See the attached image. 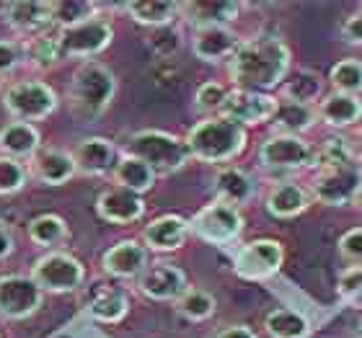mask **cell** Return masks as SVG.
<instances>
[{
	"instance_id": "cell-1",
	"label": "cell",
	"mask_w": 362,
	"mask_h": 338,
	"mask_svg": "<svg viewBox=\"0 0 362 338\" xmlns=\"http://www.w3.org/2000/svg\"><path fill=\"white\" fill-rule=\"evenodd\" d=\"M293 68V52L279 37H254L243 39L233 60L228 62V76L235 88L243 90H267L285 83Z\"/></svg>"
},
{
	"instance_id": "cell-2",
	"label": "cell",
	"mask_w": 362,
	"mask_h": 338,
	"mask_svg": "<svg viewBox=\"0 0 362 338\" xmlns=\"http://www.w3.org/2000/svg\"><path fill=\"white\" fill-rule=\"evenodd\" d=\"M187 150L194 160L202 163H230L246 150L249 143V132L235 124V121L226 119V116H204L202 121H197L194 127L189 129L187 135Z\"/></svg>"
},
{
	"instance_id": "cell-3",
	"label": "cell",
	"mask_w": 362,
	"mask_h": 338,
	"mask_svg": "<svg viewBox=\"0 0 362 338\" xmlns=\"http://www.w3.org/2000/svg\"><path fill=\"white\" fill-rule=\"evenodd\" d=\"M117 93V78L101 62H83L73 73L68 88L70 109L81 119H98L112 106Z\"/></svg>"
},
{
	"instance_id": "cell-4",
	"label": "cell",
	"mask_w": 362,
	"mask_h": 338,
	"mask_svg": "<svg viewBox=\"0 0 362 338\" xmlns=\"http://www.w3.org/2000/svg\"><path fill=\"white\" fill-rule=\"evenodd\" d=\"M124 152L148 163L156 171V176H171L192 160L187 143L163 129H143V132L129 135L124 143Z\"/></svg>"
},
{
	"instance_id": "cell-5",
	"label": "cell",
	"mask_w": 362,
	"mask_h": 338,
	"mask_svg": "<svg viewBox=\"0 0 362 338\" xmlns=\"http://www.w3.org/2000/svg\"><path fill=\"white\" fill-rule=\"evenodd\" d=\"M114 26L106 16H90L76 26L57 29V47L62 60H90L112 44Z\"/></svg>"
},
{
	"instance_id": "cell-6",
	"label": "cell",
	"mask_w": 362,
	"mask_h": 338,
	"mask_svg": "<svg viewBox=\"0 0 362 338\" xmlns=\"http://www.w3.org/2000/svg\"><path fill=\"white\" fill-rule=\"evenodd\" d=\"M3 106L6 111L13 116V121H34L47 119L49 114H54L57 109V93L52 90V85H47L45 80H18L11 83L3 93Z\"/></svg>"
},
{
	"instance_id": "cell-7",
	"label": "cell",
	"mask_w": 362,
	"mask_h": 338,
	"mask_svg": "<svg viewBox=\"0 0 362 338\" xmlns=\"http://www.w3.org/2000/svg\"><path fill=\"white\" fill-rule=\"evenodd\" d=\"M189 233L210 246H230L243 233V215L238 207L215 199L202 207L189 222Z\"/></svg>"
},
{
	"instance_id": "cell-8",
	"label": "cell",
	"mask_w": 362,
	"mask_h": 338,
	"mask_svg": "<svg viewBox=\"0 0 362 338\" xmlns=\"http://www.w3.org/2000/svg\"><path fill=\"white\" fill-rule=\"evenodd\" d=\"M31 279L42 292H76L86 282V266L78 261L76 255L65 253V251H52V253L42 255L34 266H31Z\"/></svg>"
},
{
	"instance_id": "cell-9",
	"label": "cell",
	"mask_w": 362,
	"mask_h": 338,
	"mask_svg": "<svg viewBox=\"0 0 362 338\" xmlns=\"http://www.w3.org/2000/svg\"><path fill=\"white\" fill-rule=\"evenodd\" d=\"M360 186L362 166L360 160H352V163H344V166L318 171L313 183H310V194L324 207H349V204H355Z\"/></svg>"
},
{
	"instance_id": "cell-10",
	"label": "cell",
	"mask_w": 362,
	"mask_h": 338,
	"mask_svg": "<svg viewBox=\"0 0 362 338\" xmlns=\"http://www.w3.org/2000/svg\"><path fill=\"white\" fill-rule=\"evenodd\" d=\"M285 248L272 238H259L235 251L233 271L246 282H267L282 269Z\"/></svg>"
},
{
	"instance_id": "cell-11",
	"label": "cell",
	"mask_w": 362,
	"mask_h": 338,
	"mask_svg": "<svg viewBox=\"0 0 362 338\" xmlns=\"http://www.w3.org/2000/svg\"><path fill=\"white\" fill-rule=\"evenodd\" d=\"M259 163L267 171H303L313 166V147L303 137L272 135L259 145Z\"/></svg>"
},
{
	"instance_id": "cell-12",
	"label": "cell",
	"mask_w": 362,
	"mask_h": 338,
	"mask_svg": "<svg viewBox=\"0 0 362 338\" xmlns=\"http://www.w3.org/2000/svg\"><path fill=\"white\" fill-rule=\"evenodd\" d=\"M274 109H277V98L269 96V93H259V90H243L233 88L228 90L226 104L220 109V116L246 127H259V124H267L274 116Z\"/></svg>"
},
{
	"instance_id": "cell-13",
	"label": "cell",
	"mask_w": 362,
	"mask_h": 338,
	"mask_svg": "<svg viewBox=\"0 0 362 338\" xmlns=\"http://www.w3.org/2000/svg\"><path fill=\"white\" fill-rule=\"evenodd\" d=\"M45 292L34 284L31 277L21 274H6L0 277V315L8 320H23L31 318L42 308Z\"/></svg>"
},
{
	"instance_id": "cell-14",
	"label": "cell",
	"mask_w": 362,
	"mask_h": 338,
	"mask_svg": "<svg viewBox=\"0 0 362 338\" xmlns=\"http://www.w3.org/2000/svg\"><path fill=\"white\" fill-rule=\"evenodd\" d=\"M135 286L148 300L176 302L189 289V279L176 263L158 261V263H148V269L135 279Z\"/></svg>"
},
{
	"instance_id": "cell-15",
	"label": "cell",
	"mask_w": 362,
	"mask_h": 338,
	"mask_svg": "<svg viewBox=\"0 0 362 338\" xmlns=\"http://www.w3.org/2000/svg\"><path fill=\"white\" fill-rule=\"evenodd\" d=\"M6 21L18 37H23L21 42L42 37L49 29H54L52 3H47V0H18V3H8Z\"/></svg>"
},
{
	"instance_id": "cell-16",
	"label": "cell",
	"mask_w": 362,
	"mask_h": 338,
	"mask_svg": "<svg viewBox=\"0 0 362 338\" xmlns=\"http://www.w3.org/2000/svg\"><path fill=\"white\" fill-rule=\"evenodd\" d=\"M241 44L243 39L230 26H204V29H194V37H192V52L197 60L207 65H220V62L228 65Z\"/></svg>"
},
{
	"instance_id": "cell-17",
	"label": "cell",
	"mask_w": 362,
	"mask_h": 338,
	"mask_svg": "<svg viewBox=\"0 0 362 338\" xmlns=\"http://www.w3.org/2000/svg\"><path fill=\"white\" fill-rule=\"evenodd\" d=\"M96 215L112 225H129L145 215V202L140 194L114 186L96 196Z\"/></svg>"
},
{
	"instance_id": "cell-18",
	"label": "cell",
	"mask_w": 362,
	"mask_h": 338,
	"mask_svg": "<svg viewBox=\"0 0 362 338\" xmlns=\"http://www.w3.org/2000/svg\"><path fill=\"white\" fill-rule=\"evenodd\" d=\"M86 310L98 323H119L127 315L129 300L124 289L109 284V282H93L86 292Z\"/></svg>"
},
{
	"instance_id": "cell-19",
	"label": "cell",
	"mask_w": 362,
	"mask_h": 338,
	"mask_svg": "<svg viewBox=\"0 0 362 338\" xmlns=\"http://www.w3.org/2000/svg\"><path fill=\"white\" fill-rule=\"evenodd\" d=\"M101 269L114 279H137L148 269V248L137 241H119L106 251Z\"/></svg>"
},
{
	"instance_id": "cell-20",
	"label": "cell",
	"mask_w": 362,
	"mask_h": 338,
	"mask_svg": "<svg viewBox=\"0 0 362 338\" xmlns=\"http://www.w3.org/2000/svg\"><path fill=\"white\" fill-rule=\"evenodd\" d=\"M73 163L83 176H106L117 163V147L106 137H86L73 150Z\"/></svg>"
},
{
	"instance_id": "cell-21",
	"label": "cell",
	"mask_w": 362,
	"mask_h": 338,
	"mask_svg": "<svg viewBox=\"0 0 362 338\" xmlns=\"http://www.w3.org/2000/svg\"><path fill=\"white\" fill-rule=\"evenodd\" d=\"M189 235V219L179 217V215H163L156 217L151 225H145L143 230V243L145 248L158 251V253H171L184 246Z\"/></svg>"
},
{
	"instance_id": "cell-22",
	"label": "cell",
	"mask_w": 362,
	"mask_h": 338,
	"mask_svg": "<svg viewBox=\"0 0 362 338\" xmlns=\"http://www.w3.org/2000/svg\"><path fill=\"white\" fill-rule=\"evenodd\" d=\"M31 176L45 183V186H62L76 176V163L73 155L65 150H54V147H42V150L29 160Z\"/></svg>"
},
{
	"instance_id": "cell-23",
	"label": "cell",
	"mask_w": 362,
	"mask_h": 338,
	"mask_svg": "<svg viewBox=\"0 0 362 338\" xmlns=\"http://www.w3.org/2000/svg\"><path fill=\"white\" fill-rule=\"evenodd\" d=\"M0 150L8 158L16 160H31L42 150V132L37 124H26V121H8L0 129Z\"/></svg>"
},
{
	"instance_id": "cell-24",
	"label": "cell",
	"mask_w": 362,
	"mask_h": 338,
	"mask_svg": "<svg viewBox=\"0 0 362 338\" xmlns=\"http://www.w3.org/2000/svg\"><path fill=\"white\" fill-rule=\"evenodd\" d=\"M267 212L277 219H293L308 210L310 194L295 181H279L267 194Z\"/></svg>"
},
{
	"instance_id": "cell-25",
	"label": "cell",
	"mask_w": 362,
	"mask_h": 338,
	"mask_svg": "<svg viewBox=\"0 0 362 338\" xmlns=\"http://www.w3.org/2000/svg\"><path fill=\"white\" fill-rule=\"evenodd\" d=\"M318 121H324L334 129L352 127L362 119V101L360 96H347V93H329L316 104Z\"/></svg>"
},
{
	"instance_id": "cell-26",
	"label": "cell",
	"mask_w": 362,
	"mask_h": 338,
	"mask_svg": "<svg viewBox=\"0 0 362 338\" xmlns=\"http://www.w3.org/2000/svg\"><path fill=\"white\" fill-rule=\"evenodd\" d=\"M316 121H318L316 106H305V104L287 101V98H277V109H274V116H272L274 135L303 137L308 129H313Z\"/></svg>"
},
{
	"instance_id": "cell-27",
	"label": "cell",
	"mask_w": 362,
	"mask_h": 338,
	"mask_svg": "<svg viewBox=\"0 0 362 338\" xmlns=\"http://www.w3.org/2000/svg\"><path fill=\"white\" fill-rule=\"evenodd\" d=\"M215 194L220 202L233 204L241 210L243 204H249L257 196V181L241 168L226 166L215 173Z\"/></svg>"
},
{
	"instance_id": "cell-28",
	"label": "cell",
	"mask_w": 362,
	"mask_h": 338,
	"mask_svg": "<svg viewBox=\"0 0 362 338\" xmlns=\"http://www.w3.org/2000/svg\"><path fill=\"white\" fill-rule=\"evenodd\" d=\"M241 3L233 0H207V3H184L181 11L194 29L204 26H230L241 13Z\"/></svg>"
},
{
	"instance_id": "cell-29",
	"label": "cell",
	"mask_w": 362,
	"mask_h": 338,
	"mask_svg": "<svg viewBox=\"0 0 362 338\" xmlns=\"http://www.w3.org/2000/svg\"><path fill=\"white\" fill-rule=\"evenodd\" d=\"M114 173V183L119 188H127L132 194H140L143 196L145 191H151L156 186V171H153L148 163H143L140 158L135 155H127V152H122V158L114 163L112 168Z\"/></svg>"
},
{
	"instance_id": "cell-30",
	"label": "cell",
	"mask_w": 362,
	"mask_h": 338,
	"mask_svg": "<svg viewBox=\"0 0 362 338\" xmlns=\"http://www.w3.org/2000/svg\"><path fill=\"white\" fill-rule=\"evenodd\" d=\"M282 98L295 101V104L316 106L324 98V80L313 70H295L282 83Z\"/></svg>"
},
{
	"instance_id": "cell-31",
	"label": "cell",
	"mask_w": 362,
	"mask_h": 338,
	"mask_svg": "<svg viewBox=\"0 0 362 338\" xmlns=\"http://www.w3.org/2000/svg\"><path fill=\"white\" fill-rule=\"evenodd\" d=\"M124 11L132 16V21L151 26V29H163L174 21L181 6L171 0H145V3L137 0V3H124Z\"/></svg>"
},
{
	"instance_id": "cell-32",
	"label": "cell",
	"mask_w": 362,
	"mask_h": 338,
	"mask_svg": "<svg viewBox=\"0 0 362 338\" xmlns=\"http://www.w3.org/2000/svg\"><path fill=\"white\" fill-rule=\"evenodd\" d=\"M264 328L272 338H308V318L293 308H277L264 318Z\"/></svg>"
},
{
	"instance_id": "cell-33",
	"label": "cell",
	"mask_w": 362,
	"mask_h": 338,
	"mask_svg": "<svg viewBox=\"0 0 362 338\" xmlns=\"http://www.w3.org/2000/svg\"><path fill=\"white\" fill-rule=\"evenodd\" d=\"M29 238L42 248H57L68 241V222L60 215H39L29 222Z\"/></svg>"
},
{
	"instance_id": "cell-34",
	"label": "cell",
	"mask_w": 362,
	"mask_h": 338,
	"mask_svg": "<svg viewBox=\"0 0 362 338\" xmlns=\"http://www.w3.org/2000/svg\"><path fill=\"white\" fill-rule=\"evenodd\" d=\"M357 160V150L349 145V140L344 137H329L321 143V147H313V166L316 171H324V168H337L344 166V163H352Z\"/></svg>"
},
{
	"instance_id": "cell-35",
	"label": "cell",
	"mask_w": 362,
	"mask_h": 338,
	"mask_svg": "<svg viewBox=\"0 0 362 338\" xmlns=\"http://www.w3.org/2000/svg\"><path fill=\"white\" fill-rule=\"evenodd\" d=\"M23 49H26V60L39 70L54 68L60 57V47H57V29L47 31L42 37H34L29 42H23Z\"/></svg>"
},
{
	"instance_id": "cell-36",
	"label": "cell",
	"mask_w": 362,
	"mask_h": 338,
	"mask_svg": "<svg viewBox=\"0 0 362 338\" xmlns=\"http://www.w3.org/2000/svg\"><path fill=\"white\" fill-rule=\"evenodd\" d=\"M215 308H218V302H215V297H212L210 292H204V289H192V286L176 300L179 315H184L187 320H192V323H202V320L212 318L215 315Z\"/></svg>"
},
{
	"instance_id": "cell-37",
	"label": "cell",
	"mask_w": 362,
	"mask_h": 338,
	"mask_svg": "<svg viewBox=\"0 0 362 338\" xmlns=\"http://www.w3.org/2000/svg\"><path fill=\"white\" fill-rule=\"evenodd\" d=\"M329 83L334 85L337 93H347V96H360L362 93V62L355 57L339 60L329 73Z\"/></svg>"
},
{
	"instance_id": "cell-38",
	"label": "cell",
	"mask_w": 362,
	"mask_h": 338,
	"mask_svg": "<svg viewBox=\"0 0 362 338\" xmlns=\"http://www.w3.org/2000/svg\"><path fill=\"white\" fill-rule=\"evenodd\" d=\"M29 183V168L23 166V160L0 155V196H11L23 191Z\"/></svg>"
},
{
	"instance_id": "cell-39",
	"label": "cell",
	"mask_w": 362,
	"mask_h": 338,
	"mask_svg": "<svg viewBox=\"0 0 362 338\" xmlns=\"http://www.w3.org/2000/svg\"><path fill=\"white\" fill-rule=\"evenodd\" d=\"M228 88L220 80H207L197 88L194 93V109L204 116H218L223 104H226Z\"/></svg>"
},
{
	"instance_id": "cell-40",
	"label": "cell",
	"mask_w": 362,
	"mask_h": 338,
	"mask_svg": "<svg viewBox=\"0 0 362 338\" xmlns=\"http://www.w3.org/2000/svg\"><path fill=\"white\" fill-rule=\"evenodd\" d=\"M54 13V26L65 29V26H76V23L86 21L90 16H96V6L93 3H52Z\"/></svg>"
},
{
	"instance_id": "cell-41",
	"label": "cell",
	"mask_w": 362,
	"mask_h": 338,
	"mask_svg": "<svg viewBox=\"0 0 362 338\" xmlns=\"http://www.w3.org/2000/svg\"><path fill=\"white\" fill-rule=\"evenodd\" d=\"M337 292L347 305L362 310V266H347L339 274L337 282Z\"/></svg>"
},
{
	"instance_id": "cell-42",
	"label": "cell",
	"mask_w": 362,
	"mask_h": 338,
	"mask_svg": "<svg viewBox=\"0 0 362 338\" xmlns=\"http://www.w3.org/2000/svg\"><path fill=\"white\" fill-rule=\"evenodd\" d=\"M26 62V49L21 39H0V76H11Z\"/></svg>"
},
{
	"instance_id": "cell-43",
	"label": "cell",
	"mask_w": 362,
	"mask_h": 338,
	"mask_svg": "<svg viewBox=\"0 0 362 338\" xmlns=\"http://www.w3.org/2000/svg\"><path fill=\"white\" fill-rule=\"evenodd\" d=\"M339 255L352 266H362V227H352L339 238Z\"/></svg>"
},
{
	"instance_id": "cell-44",
	"label": "cell",
	"mask_w": 362,
	"mask_h": 338,
	"mask_svg": "<svg viewBox=\"0 0 362 338\" xmlns=\"http://www.w3.org/2000/svg\"><path fill=\"white\" fill-rule=\"evenodd\" d=\"M341 39H344L347 44L362 47V8L344 18V23H341Z\"/></svg>"
},
{
	"instance_id": "cell-45",
	"label": "cell",
	"mask_w": 362,
	"mask_h": 338,
	"mask_svg": "<svg viewBox=\"0 0 362 338\" xmlns=\"http://www.w3.org/2000/svg\"><path fill=\"white\" fill-rule=\"evenodd\" d=\"M212 338H257V336H254V331H251L249 325H226V328H220Z\"/></svg>"
},
{
	"instance_id": "cell-46",
	"label": "cell",
	"mask_w": 362,
	"mask_h": 338,
	"mask_svg": "<svg viewBox=\"0 0 362 338\" xmlns=\"http://www.w3.org/2000/svg\"><path fill=\"white\" fill-rule=\"evenodd\" d=\"M11 253H13V233H11V227L0 219V261L8 258Z\"/></svg>"
},
{
	"instance_id": "cell-47",
	"label": "cell",
	"mask_w": 362,
	"mask_h": 338,
	"mask_svg": "<svg viewBox=\"0 0 362 338\" xmlns=\"http://www.w3.org/2000/svg\"><path fill=\"white\" fill-rule=\"evenodd\" d=\"M355 207L362 212V186H360V191H357V199H355Z\"/></svg>"
},
{
	"instance_id": "cell-48",
	"label": "cell",
	"mask_w": 362,
	"mask_h": 338,
	"mask_svg": "<svg viewBox=\"0 0 362 338\" xmlns=\"http://www.w3.org/2000/svg\"><path fill=\"white\" fill-rule=\"evenodd\" d=\"M355 338H362V315H360V323H357V328H355Z\"/></svg>"
},
{
	"instance_id": "cell-49",
	"label": "cell",
	"mask_w": 362,
	"mask_h": 338,
	"mask_svg": "<svg viewBox=\"0 0 362 338\" xmlns=\"http://www.w3.org/2000/svg\"><path fill=\"white\" fill-rule=\"evenodd\" d=\"M357 147L362 150V129H360V135H357Z\"/></svg>"
}]
</instances>
